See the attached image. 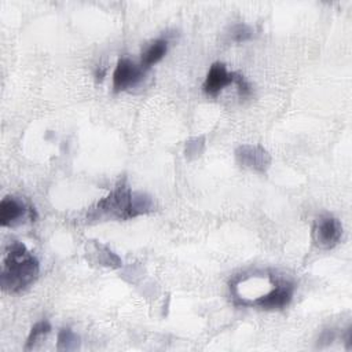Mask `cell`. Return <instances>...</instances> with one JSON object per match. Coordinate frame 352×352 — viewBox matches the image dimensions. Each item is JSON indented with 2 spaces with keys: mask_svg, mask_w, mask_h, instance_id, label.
I'll return each instance as SVG.
<instances>
[{
  "mask_svg": "<svg viewBox=\"0 0 352 352\" xmlns=\"http://www.w3.org/2000/svg\"><path fill=\"white\" fill-rule=\"evenodd\" d=\"M37 258L21 242H14L3 261L1 286L10 293H16L33 283L38 275Z\"/></svg>",
  "mask_w": 352,
  "mask_h": 352,
  "instance_id": "cell-1",
  "label": "cell"
},
{
  "mask_svg": "<svg viewBox=\"0 0 352 352\" xmlns=\"http://www.w3.org/2000/svg\"><path fill=\"white\" fill-rule=\"evenodd\" d=\"M342 235L341 223L333 216H320L312 227V241L320 249L336 246Z\"/></svg>",
  "mask_w": 352,
  "mask_h": 352,
  "instance_id": "cell-2",
  "label": "cell"
},
{
  "mask_svg": "<svg viewBox=\"0 0 352 352\" xmlns=\"http://www.w3.org/2000/svg\"><path fill=\"white\" fill-rule=\"evenodd\" d=\"M144 69L132 60L122 58L117 62L113 73V88L116 92L135 87L143 77Z\"/></svg>",
  "mask_w": 352,
  "mask_h": 352,
  "instance_id": "cell-3",
  "label": "cell"
},
{
  "mask_svg": "<svg viewBox=\"0 0 352 352\" xmlns=\"http://www.w3.org/2000/svg\"><path fill=\"white\" fill-rule=\"evenodd\" d=\"M293 285L287 280H278L275 282V287L270 290L267 294L254 298L253 301L248 302L249 305H257L265 309H275L286 307L293 296Z\"/></svg>",
  "mask_w": 352,
  "mask_h": 352,
  "instance_id": "cell-4",
  "label": "cell"
},
{
  "mask_svg": "<svg viewBox=\"0 0 352 352\" xmlns=\"http://www.w3.org/2000/svg\"><path fill=\"white\" fill-rule=\"evenodd\" d=\"M235 81V73H230L224 63L216 62L210 66L204 81V91L208 95H217L223 88Z\"/></svg>",
  "mask_w": 352,
  "mask_h": 352,
  "instance_id": "cell-5",
  "label": "cell"
},
{
  "mask_svg": "<svg viewBox=\"0 0 352 352\" xmlns=\"http://www.w3.org/2000/svg\"><path fill=\"white\" fill-rule=\"evenodd\" d=\"M25 213H26V208L19 199H16L14 197H6L1 199V202H0V224L3 227L12 226Z\"/></svg>",
  "mask_w": 352,
  "mask_h": 352,
  "instance_id": "cell-6",
  "label": "cell"
},
{
  "mask_svg": "<svg viewBox=\"0 0 352 352\" xmlns=\"http://www.w3.org/2000/svg\"><path fill=\"white\" fill-rule=\"evenodd\" d=\"M168 51V41L164 40V38H158V40H154L143 52L142 55V63L140 66L143 69H148L151 67L153 65H155L157 62H160L164 55L166 54Z\"/></svg>",
  "mask_w": 352,
  "mask_h": 352,
  "instance_id": "cell-7",
  "label": "cell"
},
{
  "mask_svg": "<svg viewBox=\"0 0 352 352\" xmlns=\"http://www.w3.org/2000/svg\"><path fill=\"white\" fill-rule=\"evenodd\" d=\"M78 346V337L70 329H62L58 334V349H76Z\"/></svg>",
  "mask_w": 352,
  "mask_h": 352,
  "instance_id": "cell-8",
  "label": "cell"
},
{
  "mask_svg": "<svg viewBox=\"0 0 352 352\" xmlns=\"http://www.w3.org/2000/svg\"><path fill=\"white\" fill-rule=\"evenodd\" d=\"M50 330H51V326H50V323L47 322V320H41V322H38V323H36L33 327H32V330H30V334H29V337H28V341H26V349H29V348H32L36 342H37V340L41 337V336H45L47 333H50Z\"/></svg>",
  "mask_w": 352,
  "mask_h": 352,
  "instance_id": "cell-9",
  "label": "cell"
},
{
  "mask_svg": "<svg viewBox=\"0 0 352 352\" xmlns=\"http://www.w3.org/2000/svg\"><path fill=\"white\" fill-rule=\"evenodd\" d=\"M250 36H252V32H250V29H249L246 25H238V26L234 29V33H232L234 40L238 41V43L248 40Z\"/></svg>",
  "mask_w": 352,
  "mask_h": 352,
  "instance_id": "cell-10",
  "label": "cell"
},
{
  "mask_svg": "<svg viewBox=\"0 0 352 352\" xmlns=\"http://www.w3.org/2000/svg\"><path fill=\"white\" fill-rule=\"evenodd\" d=\"M234 82L238 85L241 95L246 96V95H249V94H250V85L245 81V78H243L242 76H239V74H236V73H235V81H234Z\"/></svg>",
  "mask_w": 352,
  "mask_h": 352,
  "instance_id": "cell-11",
  "label": "cell"
}]
</instances>
